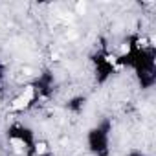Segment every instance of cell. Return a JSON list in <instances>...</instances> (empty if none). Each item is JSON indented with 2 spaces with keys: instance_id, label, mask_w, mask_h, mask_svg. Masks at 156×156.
I'll list each match as a JSON object with an SVG mask.
<instances>
[{
  "instance_id": "5",
  "label": "cell",
  "mask_w": 156,
  "mask_h": 156,
  "mask_svg": "<svg viewBox=\"0 0 156 156\" xmlns=\"http://www.w3.org/2000/svg\"><path fill=\"white\" fill-rule=\"evenodd\" d=\"M85 9H87V4H85V2H79V4H77V11H79V13H85Z\"/></svg>"
},
{
  "instance_id": "6",
  "label": "cell",
  "mask_w": 156,
  "mask_h": 156,
  "mask_svg": "<svg viewBox=\"0 0 156 156\" xmlns=\"http://www.w3.org/2000/svg\"><path fill=\"white\" fill-rule=\"evenodd\" d=\"M129 50H130L129 44H123V46H121V53H129Z\"/></svg>"
},
{
  "instance_id": "2",
  "label": "cell",
  "mask_w": 156,
  "mask_h": 156,
  "mask_svg": "<svg viewBox=\"0 0 156 156\" xmlns=\"http://www.w3.org/2000/svg\"><path fill=\"white\" fill-rule=\"evenodd\" d=\"M33 94H35L33 87H26V90H24L22 98H24V99H28V101H31V99H33Z\"/></svg>"
},
{
  "instance_id": "4",
  "label": "cell",
  "mask_w": 156,
  "mask_h": 156,
  "mask_svg": "<svg viewBox=\"0 0 156 156\" xmlns=\"http://www.w3.org/2000/svg\"><path fill=\"white\" fill-rule=\"evenodd\" d=\"M37 152H39V154H44V152H46V143H39V145H37Z\"/></svg>"
},
{
  "instance_id": "1",
  "label": "cell",
  "mask_w": 156,
  "mask_h": 156,
  "mask_svg": "<svg viewBox=\"0 0 156 156\" xmlns=\"http://www.w3.org/2000/svg\"><path fill=\"white\" fill-rule=\"evenodd\" d=\"M28 103H30V101H28V99H24V98L20 96V98H17V99L13 101V105H11V108H13V110H20V108H24V107H26Z\"/></svg>"
},
{
  "instance_id": "3",
  "label": "cell",
  "mask_w": 156,
  "mask_h": 156,
  "mask_svg": "<svg viewBox=\"0 0 156 156\" xmlns=\"http://www.w3.org/2000/svg\"><path fill=\"white\" fill-rule=\"evenodd\" d=\"M11 143H13V145H15V149H17V151H22V145H24V143H22V141H20V140H13V141H11Z\"/></svg>"
}]
</instances>
